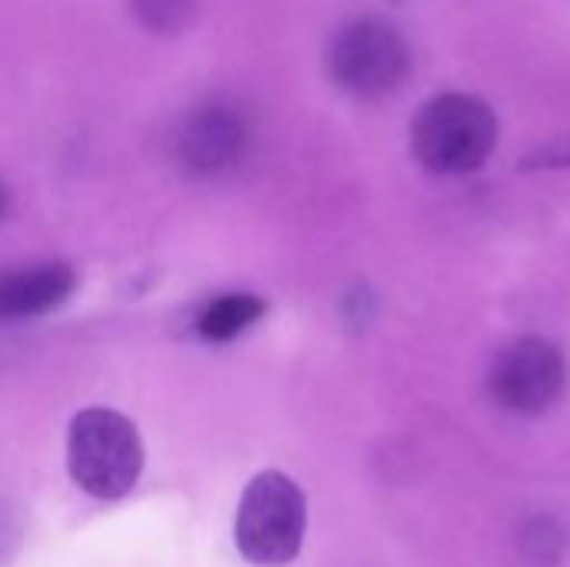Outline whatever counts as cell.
I'll return each instance as SVG.
<instances>
[{"instance_id": "8", "label": "cell", "mask_w": 570, "mask_h": 567, "mask_svg": "<svg viewBox=\"0 0 570 567\" xmlns=\"http://www.w3.org/2000/svg\"><path fill=\"white\" fill-rule=\"evenodd\" d=\"M264 311H267V304H264V297H257V294H247V291L217 294V297H210V301L200 307L194 328H197V334H200L204 341L224 344V341H234V338H240L244 331H250V328L264 317Z\"/></svg>"}, {"instance_id": "2", "label": "cell", "mask_w": 570, "mask_h": 567, "mask_svg": "<svg viewBox=\"0 0 570 567\" xmlns=\"http://www.w3.org/2000/svg\"><path fill=\"white\" fill-rule=\"evenodd\" d=\"M67 471L73 485L100 501L134 491L144 471V441L124 414L110 408H87L67 431Z\"/></svg>"}, {"instance_id": "11", "label": "cell", "mask_w": 570, "mask_h": 567, "mask_svg": "<svg viewBox=\"0 0 570 567\" xmlns=\"http://www.w3.org/2000/svg\"><path fill=\"white\" fill-rule=\"evenodd\" d=\"M3 214H7V190L0 187V217H3Z\"/></svg>"}, {"instance_id": "6", "label": "cell", "mask_w": 570, "mask_h": 567, "mask_svg": "<svg viewBox=\"0 0 570 567\" xmlns=\"http://www.w3.org/2000/svg\"><path fill=\"white\" fill-rule=\"evenodd\" d=\"M247 147V124L237 107L210 100L194 107L177 134H174V157L194 177H217L230 170Z\"/></svg>"}, {"instance_id": "3", "label": "cell", "mask_w": 570, "mask_h": 567, "mask_svg": "<svg viewBox=\"0 0 570 567\" xmlns=\"http://www.w3.org/2000/svg\"><path fill=\"white\" fill-rule=\"evenodd\" d=\"M307 531V501L284 471H261L240 495L234 545L257 567H284L301 555Z\"/></svg>"}, {"instance_id": "1", "label": "cell", "mask_w": 570, "mask_h": 567, "mask_svg": "<svg viewBox=\"0 0 570 567\" xmlns=\"http://www.w3.org/2000/svg\"><path fill=\"white\" fill-rule=\"evenodd\" d=\"M498 147V114L474 94H438L411 120V154L431 174H471Z\"/></svg>"}, {"instance_id": "5", "label": "cell", "mask_w": 570, "mask_h": 567, "mask_svg": "<svg viewBox=\"0 0 570 567\" xmlns=\"http://www.w3.org/2000/svg\"><path fill=\"white\" fill-rule=\"evenodd\" d=\"M568 381L564 354L548 338H518L491 364V394L511 414H544Z\"/></svg>"}, {"instance_id": "7", "label": "cell", "mask_w": 570, "mask_h": 567, "mask_svg": "<svg viewBox=\"0 0 570 567\" xmlns=\"http://www.w3.org/2000/svg\"><path fill=\"white\" fill-rule=\"evenodd\" d=\"M77 287V271L63 261L30 264L0 274V321H23L57 311Z\"/></svg>"}, {"instance_id": "10", "label": "cell", "mask_w": 570, "mask_h": 567, "mask_svg": "<svg viewBox=\"0 0 570 567\" xmlns=\"http://www.w3.org/2000/svg\"><path fill=\"white\" fill-rule=\"evenodd\" d=\"M538 167H568L570 164V137H564L561 144H551L544 150H538V157L531 160Z\"/></svg>"}, {"instance_id": "4", "label": "cell", "mask_w": 570, "mask_h": 567, "mask_svg": "<svg viewBox=\"0 0 570 567\" xmlns=\"http://www.w3.org/2000/svg\"><path fill=\"white\" fill-rule=\"evenodd\" d=\"M327 74L354 97H384L411 74V47L394 23L354 17L327 43Z\"/></svg>"}, {"instance_id": "9", "label": "cell", "mask_w": 570, "mask_h": 567, "mask_svg": "<svg viewBox=\"0 0 570 567\" xmlns=\"http://www.w3.org/2000/svg\"><path fill=\"white\" fill-rule=\"evenodd\" d=\"M137 23L154 33H180L194 17V0H127Z\"/></svg>"}]
</instances>
